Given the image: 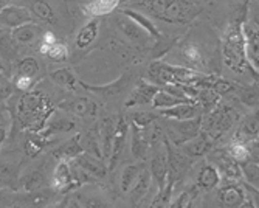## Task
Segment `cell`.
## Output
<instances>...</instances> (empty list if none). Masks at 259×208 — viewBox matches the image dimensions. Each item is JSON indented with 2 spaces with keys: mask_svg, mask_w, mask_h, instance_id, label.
I'll return each instance as SVG.
<instances>
[{
  "mask_svg": "<svg viewBox=\"0 0 259 208\" xmlns=\"http://www.w3.org/2000/svg\"><path fill=\"white\" fill-rule=\"evenodd\" d=\"M245 14L234 16L228 24L222 37V53L225 64L234 72H250L257 79V70L250 64L247 58V44L244 34Z\"/></svg>",
  "mask_w": 259,
  "mask_h": 208,
  "instance_id": "obj_1",
  "label": "cell"
},
{
  "mask_svg": "<svg viewBox=\"0 0 259 208\" xmlns=\"http://www.w3.org/2000/svg\"><path fill=\"white\" fill-rule=\"evenodd\" d=\"M149 78L157 86H194L197 89L208 87L211 81V75H203L199 70H191L172 64H166L163 61H154L149 65Z\"/></svg>",
  "mask_w": 259,
  "mask_h": 208,
  "instance_id": "obj_2",
  "label": "cell"
},
{
  "mask_svg": "<svg viewBox=\"0 0 259 208\" xmlns=\"http://www.w3.org/2000/svg\"><path fill=\"white\" fill-rule=\"evenodd\" d=\"M238 120V113L233 107L218 106L206 113V118H202V129L211 140H216L222 134H225L231 124Z\"/></svg>",
  "mask_w": 259,
  "mask_h": 208,
  "instance_id": "obj_3",
  "label": "cell"
},
{
  "mask_svg": "<svg viewBox=\"0 0 259 208\" xmlns=\"http://www.w3.org/2000/svg\"><path fill=\"white\" fill-rule=\"evenodd\" d=\"M202 118L203 115H197L194 118L190 120H177V121H171L168 132L164 134L168 137V140L176 145V146H182L185 142L191 140L193 137H196L200 129H202Z\"/></svg>",
  "mask_w": 259,
  "mask_h": 208,
  "instance_id": "obj_4",
  "label": "cell"
},
{
  "mask_svg": "<svg viewBox=\"0 0 259 208\" xmlns=\"http://www.w3.org/2000/svg\"><path fill=\"white\" fill-rule=\"evenodd\" d=\"M33 22V14L28 8L14 7V5H5L0 10V28L4 30H13L19 25Z\"/></svg>",
  "mask_w": 259,
  "mask_h": 208,
  "instance_id": "obj_5",
  "label": "cell"
},
{
  "mask_svg": "<svg viewBox=\"0 0 259 208\" xmlns=\"http://www.w3.org/2000/svg\"><path fill=\"white\" fill-rule=\"evenodd\" d=\"M52 185H53V190L56 193H62V194H65V193L79 187L78 182L75 180L73 170H72V167H70V163L67 160L59 161V165L56 167V170L53 173Z\"/></svg>",
  "mask_w": 259,
  "mask_h": 208,
  "instance_id": "obj_6",
  "label": "cell"
},
{
  "mask_svg": "<svg viewBox=\"0 0 259 208\" xmlns=\"http://www.w3.org/2000/svg\"><path fill=\"white\" fill-rule=\"evenodd\" d=\"M197 7H194L191 2L188 0H174V2L164 10V13L161 16H158L157 19H161L164 22H177V24H185V22L190 20L197 11L194 10Z\"/></svg>",
  "mask_w": 259,
  "mask_h": 208,
  "instance_id": "obj_7",
  "label": "cell"
},
{
  "mask_svg": "<svg viewBox=\"0 0 259 208\" xmlns=\"http://www.w3.org/2000/svg\"><path fill=\"white\" fill-rule=\"evenodd\" d=\"M129 124L124 117H120V120L116 121L115 129H113V138H112V149H110V157H109V168L113 170L115 165L118 163V158L124 149L126 145V137H127Z\"/></svg>",
  "mask_w": 259,
  "mask_h": 208,
  "instance_id": "obj_8",
  "label": "cell"
},
{
  "mask_svg": "<svg viewBox=\"0 0 259 208\" xmlns=\"http://www.w3.org/2000/svg\"><path fill=\"white\" fill-rule=\"evenodd\" d=\"M73 163L75 167H78L79 170H82L93 179H103L109 171L107 167L104 165V160L95 157L93 154H89L85 151L73 158Z\"/></svg>",
  "mask_w": 259,
  "mask_h": 208,
  "instance_id": "obj_9",
  "label": "cell"
},
{
  "mask_svg": "<svg viewBox=\"0 0 259 208\" xmlns=\"http://www.w3.org/2000/svg\"><path fill=\"white\" fill-rule=\"evenodd\" d=\"M209 160H211V163L219 170V173H222L225 176V179L236 180V179L242 177L239 163L233 157H230V154L227 151H219V152L213 154L209 157Z\"/></svg>",
  "mask_w": 259,
  "mask_h": 208,
  "instance_id": "obj_10",
  "label": "cell"
},
{
  "mask_svg": "<svg viewBox=\"0 0 259 208\" xmlns=\"http://www.w3.org/2000/svg\"><path fill=\"white\" fill-rule=\"evenodd\" d=\"M151 179L157 183V196H160L164 190V185L168 180V158L166 151H160L154 155L151 160V168H149Z\"/></svg>",
  "mask_w": 259,
  "mask_h": 208,
  "instance_id": "obj_11",
  "label": "cell"
},
{
  "mask_svg": "<svg viewBox=\"0 0 259 208\" xmlns=\"http://www.w3.org/2000/svg\"><path fill=\"white\" fill-rule=\"evenodd\" d=\"M115 24L118 27V30L134 44H146L149 40V34L123 13H120V16L115 17Z\"/></svg>",
  "mask_w": 259,
  "mask_h": 208,
  "instance_id": "obj_12",
  "label": "cell"
},
{
  "mask_svg": "<svg viewBox=\"0 0 259 208\" xmlns=\"http://www.w3.org/2000/svg\"><path fill=\"white\" fill-rule=\"evenodd\" d=\"M158 113L169 120H190L197 117V115H202V107L199 106V103H182L172 107L158 109Z\"/></svg>",
  "mask_w": 259,
  "mask_h": 208,
  "instance_id": "obj_13",
  "label": "cell"
},
{
  "mask_svg": "<svg viewBox=\"0 0 259 208\" xmlns=\"http://www.w3.org/2000/svg\"><path fill=\"white\" fill-rule=\"evenodd\" d=\"M158 90H160V86H157V84H151V82H146V81H138L137 87L132 92L131 98L126 101V107L151 104L154 95L157 94Z\"/></svg>",
  "mask_w": 259,
  "mask_h": 208,
  "instance_id": "obj_14",
  "label": "cell"
},
{
  "mask_svg": "<svg viewBox=\"0 0 259 208\" xmlns=\"http://www.w3.org/2000/svg\"><path fill=\"white\" fill-rule=\"evenodd\" d=\"M129 86V76H121L120 79H116L107 86H90L87 82H81V87L85 89L87 92H92V94L104 97V98H113V97H118L120 94L127 89Z\"/></svg>",
  "mask_w": 259,
  "mask_h": 208,
  "instance_id": "obj_15",
  "label": "cell"
},
{
  "mask_svg": "<svg viewBox=\"0 0 259 208\" xmlns=\"http://www.w3.org/2000/svg\"><path fill=\"white\" fill-rule=\"evenodd\" d=\"M211 146H213V140L203 132V131H200L196 137H193L191 140H188V142H185L182 146H179L188 157L190 158H193V157H202V155H205L209 149H211Z\"/></svg>",
  "mask_w": 259,
  "mask_h": 208,
  "instance_id": "obj_16",
  "label": "cell"
},
{
  "mask_svg": "<svg viewBox=\"0 0 259 208\" xmlns=\"http://www.w3.org/2000/svg\"><path fill=\"white\" fill-rule=\"evenodd\" d=\"M42 34H44L42 27L34 24V22H28V24H23V25L13 28L10 37L13 42L19 44V45H28V44L37 40L39 37H42Z\"/></svg>",
  "mask_w": 259,
  "mask_h": 208,
  "instance_id": "obj_17",
  "label": "cell"
},
{
  "mask_svg": "<svg viewBox=\"0 0 259 208\" xmlns=\"http://www.w3.org/2000/svg\"><path fill=\"white\" fill-rule=\"evenodd\" d=\"M218 197L224 206H251V203L247 202L245 191L241 187H238V185H225V187L219 188Z\"/></svg>",
  "mask_w": 259,
  "mask_h": 208,
  "instance_id": "obj_18",
  "label": "cell"
},
{
  "mask_svg": "<svg viewBox=\"0 0 259 208\" xmlns=\"http://www.w3.org/2000/svg\"><path fill=\"white\" fill-rule=\"evenodd\" d=\"M151 138L148 137L146 128H138L132 124V155L138 160L145 158Z\"/></svg>",
  "mask_w": 259,
  "mask_h": 208,
  "instance_id": "obj_19",
  "label": "cell"
},
{
  "mask_svg": "<svg viewBox=\"0 0 259 208\" xmlns=\"http://www.w3.org/2000/svg\"><path fill=\"white\" fill-rule=\"evenodd\" d=\"M151 174L149 171H143L141 170L137 180L134 182V185L131 187L129 193H131V202L134 205H138L141 200H143L149 191V187H151Z\"/></svg>",
  "mask_w": 259,
  "mask_h": 208,
  "instance_id": "obj_20",
  "label": "cell"
},
{
  "mask_svg": "<svg viewBox=\"0 0 259 208\" xmlns=\"http://www.w3.org/2000/svg\"><path fill=\"white\" fill-rule=\"evenodd\" d=\"M98 33H100V20H98V17H92V20L87 22V24L79 30V33L76 36V47L79 50L87 49L89 45H92V42L97 39Z\"/></svg>",
  "mask_w": 259,
  "mask_h": 208,
  "instance_id": "obj_21",
  "label": "cell"
},
{
  "mask_svg": "<svg viewBox=\"0 0 259 208\" xmlns=\"http://www.w3.org/2000/svg\"><path fill=\"white\" fill-rule=\"evenodd\" d=\"M221 182V173L214 165H203L197 174V187L200 190H213Z\"/></svg>",
  "mask_w": 259,
  "mask_h": 208,
  "instance_id": "obj_22",
  "label": "cell"
},
{
  "mask_svg": "<svg viewBox=\"0 0 259 208\" xmlns=\"http://www.w3.org/2000/svg\"><path fill=\"white\" fill-rule=\"evenodd\" d=\"M113 129H115V123H113L112 118H103L101 123L98 124L100 140H101V151H103V160H107V161H109L110 149H112Z\"/></svg>",
  "mask_w": 259,
  "mask_h": 208,
  "instance_id": "obj_23",
  "label": "cell"
},
{
  "mask_svg": "<svg viewBox=\"0 0 259 208\" xmlns=\"http://www.w3.org/2000/svg\"><path fill=\"white\" fill-rule=\"evenodd\" d=\"M257 131H259V120H257V109H256V112L247 115L242 120L236 138L239 142L254 140V138H257Z\"/></svg>",
  "mask_w": 259,
  "mask_h": 208,
  "instance_id": "obj_24",
  "label": "cell"
},
{
  "mask_svg": "<svg viewBox=\"0 0 259 208\" xmlns=\"http://www.w3.org/2000/svg\"><path fill=\"white\" fill-rule=\"evenodd\" d=\"M81 152H84V148L81 143V134H76L70 138L68 142L61 145L55 151V155H56V158H61V160H73Z\"/></svg>",
  "mask_w": 259,
  "mask_h": 208,
  "instance_id": "obj_25",
  "label": "cell"
},
{
  "mask_svg": "<svg viewBox=\"0 0 259 208\" xmlns=\"http://www.w3.org/2000/svg\"><path fill=\"white\" fill-rule=\"evenodd\" d=\"M244 34H245V44H247V58L250 64L257 70V56H259V33L257 27H245L244 25Z\"/></svg>",
  "mask_w": 259,
  "mask_h": 208,
  "instance_id": "obj_26",
  "label": "cell"
},
{
  "mask_svg": "<svg viewBox=\"0 0 259 208\" xmlns=\"http://www.w3.org/2000/svg\"><path fill=\"white\" fill-rule=\"evenodd\" d=\"M120 5V0H93L84 7V13L90 17H101L110 14Z\"/></svg>",
  "mask_w": 259,
  "mask_h": 208,
  "instance_id": "obj_27",
  "label": "cell"
},
{
  "mask_svg": "<svg viewBox=\"0 0 259 208\" xmlns=\"http://www.w3.org/2000/svg\"><path fill=\"white\" fill-rule=\"evenodd\" d=\"M120 13H123L124 16H127L129 19H132L137 25H140L141 28H143L148 34H149V37H152V39H161V34H160V31H158V28L155 27V24L154 22L149 19V17H146L145 14H141V13H138V11H134V10H120Z\"/></svg>",
  "mask_w": 259,
  "mask_h": 208,
  "instance_id": "obj_28",
  "label": "cell"
},
{
  "mask_svg": "<svg viewBox=\"0 0 259 208\" xmlns=\"http://www.w3.org/2000/svg\"><path fill=\"white\" fill-rule=\"evenodd\" d=\"M50 142H52L50 135H47L44 131L28 132L27 142H25V151H27L28 157H36L37 154H40L44 151V148Z\"/></svg>",
  "mask_w": 259,
  "mask_h": 208,
  "instance_id": "obj_29",
  "label": "cell"
},
{
  "mask_svg": "<svg viewBox=\"0 0 259 208\" xmlns=\"http://www.w3.org/2000/svg\"><path fill=\"white\" fill-rule=\"evenodd\" d=\"M28 10L34 17L44 20L45 24H52V25L56 24L55 10L52 8V5L49 2H45V0H31Z\"/></svg>",
  "mask_w": 259,
  "mask_h": 208,
  "instance_id": "obj_30",
  "label": "cell"
},
{
  "mask_svg": "<svg viewBox=\"0 0 259 208\" xmlns=\"http://www.w3.org/2000/svg\"><path fill=\"white\" fill-rule=\"evenodd\" d=\"M182 103H197V101L190 100V98H180V97H176V95L169 94V92H166L164 89L160 87V90L154 95L151 104L158 110V109L172 107V106H177V104H182Z\"/></svg>",
  "mask_w": 259,
  "mask_h": 208,
  "instance_id": "obj_31",
  "label": "cell"
},
{
  "mask_svg": "<svg viewBox=\"0 0 259 208\" xmlns=\"http://www.w3.org/2000/svg\"><path fill=\"white\" fill-rule=\"evenodd\" d=\"M40 53L49 58L50 61H55V62H64L68 58L67 47L58 39L52 44H40Z\"/></svg>",
  "mask_w": 259,
  "mask_h": 208,
  "instance_id": "obj_32",
  "label": "cell"
},
{
  "mask_svg": "<svg viewBox=\"0 0 259 208\" xmlns=\"http://www.w3.org/2000/svg\"><path fill=\"white\" fill-rule=\"evenodd\" d=\"M61 107L70 113L76 115V117H85V115L89 113H93V109H95V106H93L87 98H73V100H68L65 103L61 104Z\"/></svg>",
  "mask_w": 259,
  "mask_h": 208,
  "instance_id": "obj_33",
  "label": "cell"
},
{
  "mask_svg": "<svg viewBox=\"0 0 259 208\" xmlns=\"http://www.w3.org/2000/svg\"><path fill=\"white\" fill-rule=\"evenodd\" d=\"M50 78L55 84L67 89V90H75L76 89V76L73 75V72L70 68H58V70H53L50 73Z\"/></svg>",
  "mask_w": 259,
  "mask_h": 208,
  "instance_id": "obj_34",
  "label": "cell"
},
{
  "mask_svg": "<svg viewBox=\"0 0 259 208\" xmlns=\"http://www.w3.org/2000/svg\"><path fill=\"white\" fill-rule=\"evenodd\" d=\"M182 56L185 58L186 62H190L193 67L196 68H202L205 61H203V55L200 52V49L194 44H185V47L182 49Z\"/></svg>",
  "mask_w": 259,
  "mask_h": 208,
  "instance_id": "obj_35",
  "label": "cell"
},
{
  "mask_svg": "<svg viewBox=\"0 0 259 208\" xmlns=\"http://www.w3.org/2000/svg\"><path fill=\"white\" fill-rule=\"evenodd\" d=\"M241 167V173L245 177V180L257 190V182H259V167L257 161L254 160H245L242 163H239Z\"/></svg>",
  "mask_w": 259,
  "mask_h": 208,
  "instance_id": "obj_36",
  "label": "cell"
},
{
  "mask_svg": "<svg viewBox=\"0 0 259 208\" xmlns=\"http://www.w3.org/2000/svg\"><path fill=\"white\" fill-rule=\"evenodd\" d=\"M140 171H141V168H140L138 165H129V167H126V168L123 170L121 179H120L123 193H129V190H131V187L134 185V182L137 180Z\"/></svg>",
  "mask_w": 259,
  "mask_h": 208,
  "instance_id": "obj_37",
  "label": "cell"
},
{
  "mask_svg": "<svg viewBox=\"0 0 259 208\" xmlns=\"http://www.w3.org/2000/svg\"><path fill=\"white\" fill-rule=\"evenodd\" d=\"M45 187V176L40 171H34L23 179V188L30 193H36Z\"/></svg>",
  "mask_w": 259,
  "mask_h": 208,
  "instance_id": "obj_38",
  "label": "cell"
},
{
  "mask_svg": "<svg viewBox=\"0 0 259 208\" xmlns=\"http://www.w3.org/2000/svg\"><path fill=\"white\" fill-rule=\"evenodd\" d=\"M17 73L30 76V78H36L37 73H39V62L31 56L23 58L17 65Z\"/></svg>",
  "mask_w": 259,
  "mask_h": 208,
  "instance_id": "obj_39",
  "label": "cell"
},
{
  "mask_svg": "<svg viewBox=\"0 0 259 208\" xmlns=\"http://www.w3.org/2000/svg\"><path fill=\"white\" fill-rule=\"evenodd\" d=\"M75 129V123L70 121L67 118H58V120H52L50 124L47 126V129H42L47 135H52V134H56V132H68Z\"/></svg>",
  "mask_w": 259,
  "mask_h": 208,
  "instance_id": "obj_40",
  "label": "cell"
},
{
  "mask_svg": "<svg viewBox=\"0 0 259 208\" xmlns=\"http://www.w3.org/2000/svg\"><path fill=\"white\" fill-rule=\"evenodd\" d=\"M131 120H132V124H135L138 128H149L151 124L155 123L157 115L152 113V112H143V110H140V112H134L131 115Z\"/></svg>",
  "mask_w": 259,
  "mask_h": 208,
  "instance_id": "obj_41",
  "label": "cell"
},
{
  "mask_svg": "<svg viewBox=\"0 0 259 208\" xmlns=\"http://www.w3.org/2000/svg\"><path fill=\"white\" fill-rule=\"evenodd\" d=\"M227 152L230 154V157H233L234 160L238 161V163H242V161L245 160H250L248 157V148H247V143L245 142H236V143H233Z\"/></svg>",
  "mask_w": 259,
  "mask_h": 208,
  "instance_id": "obj_42",
  "label": "cell"
},
{
  "mask_svg": "<svg viewBox=\"0 0 259 208\" xmlns=\"http://www.w3.org/2000/svg\"><path fill=\"white\" fill-rule=\"evenodd\" d=\"M199 191H200V188L197 187H193L190 191H185V193H182L172 203H171V206L172 208H177V206H182V208H188V206H191L193 205V202H194V199L197 197V194H199Z\"/></svg>",
  "mask_w": 259,
  "mask_h": 208,
  "instance_id": "obj_43",
  "label": "cell"
},
{
  "mask_svg": "<svg viewBox=\"0 0 259 208\" xmlns=\"http://www.w3.org/2000/svg\"><path fill=\"white\" fill-rule=\"evenodd\" d=\"M238 95L245 106L257 107V84H254L251 87H242Z\"/></svg>",
  "mask_w": 259,
  "mask_h": 208,
  "instance_id": "obj_44",
  "label": "cell"
},
{
  "mask_svg": "<svg viewBox=\"0 0 259 208\" xmlns=\"http://www.w3.org/2000/svg\"><path fill=\"white\" fill-rule=\"evenodd\" d=\"M172 2L174 0H143V4L155 14V17L161 16Z\"/></svg>",
  "mask_w": 259,
  "mask_h": 208,
  "instance_id": "obj_45",
  "label": "cell"
},
{
  "mask_svg": "<svg viewBox=\"0 0 259 208\" xmlns=\"http://www.w3.org/2000/svg\"><path fill=\"white\" fill-rule=\"evenodd\" d=\"M13 86H14V89H17V90H20V92H30L31 89H33V86H34V78H30V76H25V75H16V78H14V81H13Z\"/></svg>",
  "mask_w": 259,
  "mask_h": 208,
  "instance_id": "obj_46",
  "label": "cell"
},
{
  "mask_svg": "<svg viewBox=\"0 0 259 208\" xmlns=\"http://www.w3.org/2000/svg\"><path fill=\"white\" fill-rule=\"evenodd\" d=\"M13 92H14L13 81L7 75H2L0 76V103L7 101L13 95Z\"/></svg>",
  "mask_w": 259,
  "mask_h": 208,
  "instance_id": "obj_47",
  "label": "cell"
},
{
  "mask_svg": "<svg viewBox=\"0 0 259 208\" xmlns=\"http://www.w3.org/2000/svg\"><path fill=\"white\" fill-rule=\"evenodd\" d=\"M10 42H11V37L7 39L5 30H4V31H0V53H4V52L8 50V47H10L8 44H10Z\"/></svg>",
  "mask_w": 259,
  "mask_h": 208,
  "instance_id": "obj_48",
  "label": "cell"
},
{
  "mask_svg": "<svg viewBox=\"0 0 259 208\" xmlns=\"http://www.w3.org/2000/svg\"><path fill=\"white\" fill-rule=\"evenodd\" d=\"M5 140H7V129L4 126H0V146L4 145Z\"/></svg>",
  "mask_w": 259,
  "mask_h": 208,
  "instance_id": "obj_49",
  "label": "cell"
},
{
  "mask_svg": "<svg viewBox=\"0 0 259 208\" xmlns=\"http://www.w3.org/2000/svg\"><path fill=\"white\" fill-rule=\"evenodd\" d=\"M7 73H8V67H7V64L2 59H0V76L7 75Z\"/></svg>",
  "mask_w": 259,
  "mask_h": 208,
  "instance_id": "obj_50",
  "label": "cell"
},
{
  "mask_svg": "<svg viewBox=\"0 0 259 208\" xmlns=\"http://www.w3.org/2000/svg\"><path fill=\"white\" fill-rule=\"evenodd\" d=\"M5 7V0H0V10Z\"/></svg>",
  "mask_w": 259,
  "mask_h": 208,
  "instance_id": "obj_51",
  "label": "cell"
},
{
  "mask_svg": "<svg viewBox=\"0 0 259 208\" xmlns=\"http://www.w3.org/2000/svg\"><path fill=\"white\" fill-rule=\"evenodd\" d=\"M0 31H4V28H0Z\"/></svg>",
  "mask_w": 259,
  "mask_h": 208,
  "instance_id": "obj_52",
  "label": "cell"
},
{
  "mask_svg": "<svg viewBox=\"0 0 259 208\" xmlns=\"http://www.w3.org/2000/svg\"><path fill=\"white\" fill-rule=\"evenodd\" d=\"M0 197H2V193H0Z\"/></svg>",
  "mask_w": 259,
  "mask_h": 208,
  "instance_id": "obj_53",
  "label": "cell"
}]
</instances>
